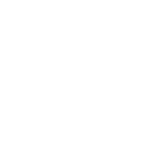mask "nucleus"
I'll return each instance as SVG.
<instances>
[]
</instances>
